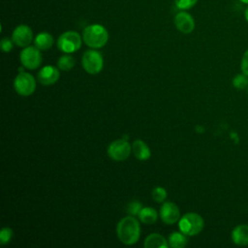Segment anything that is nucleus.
<instances>
[{"label": "nucleus", "instance_id": "nucleus-1", "mask_svg": "<svg viewBox=\"0 0 248 248\" xmlns=\"http://www.w3.org/2000/svg\"><path fill=\"white\" fill-rule=\"evenodd\" d=\"M116 234L120 242L125 245H134L140 236V226L133 215L122 218L116 226Z\"/></svg>", "mask_w": 248, "mask_h": 248}, {"label": "nucleus", "instance_id": "nucleus-2", "mask_svg": "<svg viewBox=\"0 0 248 248\" xmlns=\"http://www.w3.org/2000/svg\"><path fill=\"white\" fill-rule=\"evenodd\" d=\"M82 40L91 48H101L108 41V32L101 24H91L84 28Z\"/></svg>", "mask_w": 248, "mask_h": 248}, {"label": "nucleus", "instance_id": "nucleus-3", "mask_svg": "<svg viewBox=\"0 0 248 248\" xmlns=\"http://www.w3.org/2000/svg\"><path fill=\"white\" fill-rule=\"evenodd\" d=\"M203 226L204 222L202 217L194 212L184 214L182 217H180L178 223L180 232L190 236L200 233L202 231Z\"/></svg>", "mask_w": 248, "mask_h": 248}, {"label": "nucleus", "instance_id": "nucleus-4", "mask_svg": "<svg viewBox=\"0 0 248 248\" xmlns=\"http://www.w3.org/2000/svg\"><path fill=\"white\" fill-rule=\"evenodd\" d=\"M81 64L86 73L96 75L103 70L104 59L99 51L94 50V48L88 49L82 55Z\"/></svg>", "mask_w": 248, "mask_h": 248}, {"label": "nucleus", "instance_id": "nucleus-5", "mask_svg": "<svg viewBox=\"0 0 248 248\" xmlns=\"http://www.w3.org/2000/svg\"><path fill=\"white\" fill-rule=\"evenodd\" d=\"M81 46V37L76 31H66L57 40V47L65 52L72 53L78 50Z\"/></svg>", "mask_w": 248, "mask_h": 248}, {"label": "nucleus", "instance_id": "nucleus-6", "mask_svg": "<svg viewBox=\"0 0 248 248\" xmlns=\"http://www.w3.org/2000/svg\"><path fill=\"white\" fill-rule=\"evenodd\" d=\"M14 88L16 92L23 97L30 96L36 89V80L29 73H19L14 80Z\"/></svg>", "mask_w": 248, "mask_h": 248}, {"label": "nucleus", "instance_id": "nucleus-7", "mask_svg": "<svg viewBox=\"0 0 248 248\" xmlns=\"http://www.w3.org/2000/svg\"><path fill=\"white\" fill-rule=\"evenodd\" d=\"M21 65L29 70L37 69L42 63V54L40 49L36 46H26L24 47L19 55Z\"/></svg>", "mask_w": 248, "mask_h": 248}, {"label": "nucleus", "instance_id": "nucleus-8", "mask_svg": "<svg viewBox=\"0 0 248 248\" xmlns=\"http://www.w3.org/2000/svg\"><path fill=\"white\" fill-rule=\"evenodd\" d=\"M132 151L131 144L124 139L112 141L108 147V155L114 161L126 160Z\"/></svg>", "mask_w": 248, "mask_h": 248}, {"label": "nucleus", "instance_id": "nucleus-9", "mask_svg": "<svg viewBox=\"0 0 248 248\" xmlns=\"http://www.w3.org/2000/svg\"><path fill=\"white\" fill-rule=\"evenodd\" d=\"M12 40L20 47L28 46L33 41L32 29L25 24H20L15 28L12 34Z\"/></svg>", "mask_w": 248, "mask_h": 248}, {"label": "nucleus", "instance_id": "nucleus-10", "mask_svg": "<svg viewBox=\"0 0 248 248\" xmlns=\"http://www.w3.org/2000/svg\"><path fill=\"white\" fill-rule=\"evenodd\" d=\"M160 218L167 225H172L179 221L180 211L178 206L172 202H165L160 207Z\"/></svg>", "mask_w": 248, "mask_h": 248}, {"label": "nucleus", "instance_id": "nucleus-11", "mask_svg": "<svg viewBox=\"0 0 248 248\" xmlns=\"http://www.w3.org/2000/svg\"><path fill=\"white\" fill-rule=\"evenodd\" d=\"M60 77L59 70L53 66H46L42 68L38 75H37V79L38 81L45 86H49L54 84Z\"/></svg>", "mask_w": 248, "mask_h": 248}, {"label": "nucleus", "instance_id": "nucleus-12", "mask_svg": "<svg viewBox=\"0 0 248 248\" xmlns=\"http://www.w3.org/2000/svg\"><path fill=\"white\" fill-rule=\"evenodd\" d=\"M174 24L177 30L183 34H189L195 28V20L193 16L186 12H179L175 15Z\"/></svg>", "mask_w": 248, "mask_h": 248}, {"label": "nucleus", "instance_id": "nucleus-13", "mask_svg": "<svg viewBox=\"0 0 248 248\" xmlns=\"http://www.w3.org/2000/svg\"><path fill=\"white\" fill-rule=\"evenodd\" d=\"M132 151L134 156L140 161H145L150 158L151 151L148 145L141 140H136L132 145Z\"/></svg>", "mask_w": 248, "mask_h": 248}, {"label": "nucleus", "instance_id": "nucleus-14", "mask_svg": "<svg viewBox=\"0 0 248 248\" xmlns=\"http://www.w3.org/2000/svg\"><path fill=\"white\" fill-rule=\"evenodd\" d=\"M143 246L145 248H168L169 241L160 233H151L145 237Z\"/></svg>", "mask_w": 248, "mask_h": 248}, {"label": "nucleus", "instance_id": "nucleus-15", "mask_svg": "<svg viewBox=\"0 0 248 248\" xmlns=\"http://www.w3.org/2000/svg\"><path fill=\"white\" fill-rule=\"evenodd\" d=\"M232 239L236 245H248V225L236 226L232 232Z\"/></svg>", "mask_w": 248, "mask_h": 248}, {"label": "nucleus", "instance_id": "nucleus-16", "mask_svg": "<svg viewBox=\"0 0 248 248\" xmlns=\"http://www.w3.org/2000/svg\"><path fill=\"white\" fill-rule=\"evenodd\" d=\"M34 45L40 50L49 49L53 45V38L47 32H41L36 36L34 40Z\"/></svg>", "mask_w": 248, "mask_h": 248}, {"label": "nucleus", "instance_id": "nucleus-17", "mask_svg": "<svg viewBox=\"0 0 248 248\" xmlns=\"http://www.w3.org/2000/svg\"><path fill=\"white\" fill-rule=\"evenodd\" d=\"M139 219L141 223L152 225L154 224L158 219V213L153 207H142L141 210L139 213Z\"/></svg>", "mask_w": 248, "mask_h": 248}, {"label": "nucleus", "instance_id": "nucleus-18", "mask_svg": "<svg viewBox=\"0 0 248 248\" xmlns=\"http://www.w3.org/2000/svg\"><path fill=\"white\" fill-rule=\"evenodd\" d=\"M169 245L172 248H183L187 242L188 239L186 237V234L182 232H173L169 236Z\"/></svg>", "mask_w": 248, "mask_h": 248}, {"label": "nucleus", "instance_id": "nucleus-19", "mask_svg": "<svg viewBox=\"0 0 248 248\" xmlns=\"http://www.w3.org/2000/svg\"><path fill=\"white\" fill-rule=\"evenodd\" d=\"M75 64H76V60L72 55H70V53L60 56L57 61V66L59 70H62L65 72L70 71L75 66Z\"/></svg>", "mask_w": 248, "mask_h": 248}, {"label": "nucleus", "instance_id": "nucleus-20", "mask_svg": "<svg viewBox=\"0 0 248 248\" xmlns=\"http://www.w3.org/2000/svg\"><path fill=\"white\" fill-rule=\"evenodd\" d=\"M13 236H14V232L12 229L8 227L3 228L0 232V244L1 245L8 244L12 240Z\"/></svg>", "mask_w": 248, "mask_h": 248}, {"label": "nucleus", "instance_id": "nucleus-21", "mask_svg": "<svg viewBox=\"0 0 248 248\" xmlns=\"http://www.w3.org/2000/svg\"><path fill=\"white\" fill-rule=\"evenodd\" d=\"M167 198V191L163 187H155L152 190V199L156 202H163Z\"/></svg>", "mask_w": 248, "mask_h": 248}, {"label": "nucleus", "instance_id": "nucleus-22", "mask_svg": "<svg viewBox=\"0 0 248 248\" xmlns=\"http://www.w3.org/2000/svg\"><path fill=\"white\" fill-rule=\"evenodd\" d=\"M246 75H237L234 77L232 79V84L235 88L238 89H243L248 85V78H246Z\"/></svg>", "mask_w": 248, "mask_h": 248}, {"label": "nucleus", "instance_id": "nucleus-23", "mask_svg": "<svg viewBox=\"0 0 248 248\" xmlns=\"http://www.w3.org/2000/svg\"><path fill=\"white\" fill-rule=\"evenodd\" d=\"M142 208V204L138 202V201H133L131 202H129V204L127 205V212L129 213V215H139L140 211Z\"/></svg>", "mask_w": 248, "mask_h": 248}, {"label": "nucleus", "instance_id": "nucleus-24", "mask_svg": "<svg viewBox=\"0 0 248 248\" xmlns=\"http://www.w3.org/2000/svg\"><path fill=\"white\" fill-rule=\"evenodd\" d=\"M198 0H174L175 6L180 10H188L196 5Z\"/></svg>", "mask_w": 248, "mask_h": 248}, {"label": "nucleus", "instance_id": "nucleus-25", "mask_svg": "<svg viewBox=\"0 0 248 248\" xmlns=\"http://www.w3.org/2000/svg\"><path fill=\"white\" fill-rule=\"evenodd\" d=\"M14 44H15L14 41L11 40V39H9V38H7V37L3 38V39L1 40V43H0L1 48H2V50H3L4 52H10V51L13 49Z\"/></svg>", "mask_w": 248, "mask_h": 248}, {"label": "nucleus", "instance_id": "nucleus-26", "mask_svg": "<svg viewBox=\"0 0 248 248\" xmlns=\"http://www.w3.org/2000/svg\"><path fill=\"white\" fill-rule=\"evenodd\" d=\"M241 70L244 75L248 77V50L245 51V53L242 56L241 59Z\"/></svg>", "mask_w": 248, "mask_h": 248}, {"label": "nucleus", "instance_id": "nucleus-27", "mask_svg": "<svg viewBox=\"0 0 248 248\" xmlns=\"http://www.w3.org/2000/svg\"><path fill=\"white\" fill-rule=\"evenodd\" d=\"M244 16H245V19L247 20L248 22V7L245 9V12H244Z\"/></svg>", "mask_w": 248, "mask_h": 248}, {"label": "nucleus", "instance_id": "nucleus-28", "mask_svg": "<svg viewBox=\"0 0 248 248\" xmlns=\"http://www.w3.org/2000/svg\"><path fill=\"white\" fill-rule=\"evenodd\" d=\"M240 2H242V3H244V4H248V0H239Z\"/></svg>", "mask_w": 248, "mask_h": 248}]
</instances>
